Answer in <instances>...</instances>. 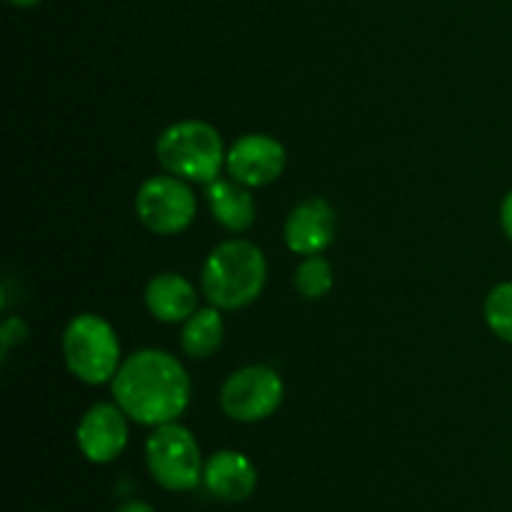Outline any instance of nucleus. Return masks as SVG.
Wrapping results in <instances>:
<instances>
[{
	"mask_svg": "<svg viewBox=\"0 0 512 512\" xmlns=\"http://www.w3.org/2000/svg\"><path fill=\"white\" fill-rule=\"evenodd\" d=\"M113 383L115 403L140 425L175 423L190 403V378L180 360L163 350H138L120 363Z\"/></svg>",
	"mask_w": 512,
	"mask_h": 512,
	"instance_id": "f257e3e1",
	"label": "nucleus"
},
{
	"mask_svg": "<svg viewBox=\"0 0 512 512\" xmlns=\"http://www.w3.org/2000/svg\"><path fill=\"white\" fill-rule=\"evenodd\" d=\"M268 263L250 240H225L210 250L200 273L203 295L220 310H238L253 303L265 288Z\"/></svg>",
	"mask_w": 512,
	"mask_h": 512,
	"instance_id": "f03ea898",
	"label": "nucleus"
},
{
	"mask_svg": "<svg viewBox=\"0 0 512 512\" xmlns=\"http://www.w3.org/2000/svg\"><path fill=\"white\" fill-rule=\"evenodd\" d=\"M155 155L158 163L178 178L213 183L228 153L213 125L203 120H180L160 133Z\"/></svg>",
	"mask_w": 512,
	"mask_h": 512,
	"instance_id": "7ed1b4c3",
	"label": "nucleus"
},
{
	"mask_svg": "<svg viewBox=\"0 0 512 512\" xmlns=\"http://www.w3.org/2000/svg\"><path fill=\"white\" fill-rule=\"evenodd\" d=\"M63 358L70 373L85 385H103L120 368V343L113 325L100 315L83 313L63 333Z\"/></svg>",
	"mask_w": 512,
	"mask_h": 512,
	"instance_id": "20e7f679",
	"label": "nucleus"
},
{
	"mask_svg": "<svg viewBox=\"0 0 512 512\" xmlns=\"http://www.w3.org/2000/svg\"><path fill=\"white\" fill-rule=\"evenodd\" d=\"M145 463L155 483L170 493H190L203 483L205 460L188 428L158 425L145 443Z\"/></svg>",
	"mask_w": 512,
	"mask_h": 512,
	"instance_id": "39448f33",
	"label": "nucleus"
},
{
	"mask_svg": "<svg viewBox=\"0 0 512 512\" xmlns=\"http://www.w3.org/2000/svg\"><path fill=\"white\" fill-rule=\"evenodd\" d=\"M198 200L178 175H155L145 180L135 195L140 223L158 235H178L193 223Z\"/></svg>",
	"mask_w": 512,
	"mask_h": 512,
	"instance_id": "423d86ee",
	"label": "nucleus"
},
{
	"mask_svg": "<svg viewBox=\"0 0 512 512\" xmlns=\"http://www.w3.org/2000/svg\"><path fill=\"white\" fill-rule=\"evenodd\" d=\"M283 380L270 365H248L230 375L220 390V408L238 423H260L283 403Z\"/></svg>",
	"mask_w": 512,
	"mask_h": 512,
	"instance_id": "0eeeda50",
	"label": "nucleus"
},
{
	"mask_svg": "<svg viewBox=\"0 0 512 512\" xmlns=\"http://www.w3.org/2000/svg\"><path fill=\"white\" fill-rule=\"evenodd\" d=\"M285 160L288 155H285L280 140L250 133L235 140L233 148L225 155V168L233 175L235 183L245 185V188H263L283 175Z\"/></svg>",
	"mask_w": 512,
	"mask_h": 512,
	"instance_id": "6e6552de",
	"label": "nucleus"
},
{
	"mask_svg": "<svg viewBox=\"0 0 512 512\" xmlns=\"http://www.w3.org/2000/svg\"><path fill=\"white\" fill-rule=\"evenodd\" d=\"M80 453L95 465L113 463L128 445V415L120 405L98 403L80 418L78 433Z\"/></svg>",
	"mask_w": 512,
	"mask_h": 512,
	"instance_id": "1a4fd4ad",
	"label": "nucleus"
},
{
	"mask_svg": "<svg viewBox=\"0 0 512 512\" xmlns=\"http://www.w3.org/2000/svg\"><path fill=\"white\" fill-rule=\"evenodd\" d=\"M335 228H338V218H335L333 205L325 198H310L290 210L283 238L293 253L320 255L333 243Z\"/></svg>",
	"mask_w": 512,
	"mask_h": 512,
	"instance_id": "9d476101",
	"label": "nucleus"
},
{
	"mask_svg": "<svg viewBox=\"0 0 512 512\" xmlns=\"http://www.w3.org/2000/svg\"><path fill=\"white\" fill-rule=\"evenodd\" d=\"M203 485L220 503H243L255 493L258 470L238 450H218L205 460Z\"/></svg>",
	"mask_w": 512,
	"mask_h": 512,
	"instance_id": "9b49d317",
	"label": "nucleus"
},
{
	"mask_svg": "<svg viewBox=\"0 0 512 512\" xmlns=\"http://www.w3.org/2000/svg\"><path fill=\"white\" fill-rule=\"evenodd\" d=\"M145 308L160 323H185L198 310V293L183 275L160 273L145 288Z\"/></svg>",
	"mask_w": 512,
	"mask_h": 512,
	"instance_id": "f8f14e48",
	"label": "nucleus"
},
{
	"mask_svg": "<svg viewBox=\"0 0 512 512\" xmlns=\"http://www.w3.org/2000/svg\"><path fill=\"white\" fill-rule=\"evenodd\" d=\"M205 198H208L210 213L223 228L240 233V230H248L253 225L255 200L245 185L215 178L213 183H208Z\"/></svg>",
	"mask_w": 512,
	"mask_h": 512,
	"instance_id": "ddd939ff",
	"label": "nucleus"
},
{
	"mask_svg": "<svg viewBox=\"0 0 512 512\" xmlns=\"http://www.w3.org/2000/svg\"><path fill=\"white\" fill-rule=\"evenodd\" d=\"M180 345L190 358H210L223 345V318L220 308H198L183 325Z\"/></svg>",
	"mask_w": 512,
	"mask_h": 512,
	"instance_id": "4468645a",
	"label": "nucleus"
},
{
	"mask_svg": "<svg viewBox=\"0 0 512 512\" xmlns=\"http://www.w3.org/2000/svg\"><path fill=\"white\" fill-rule=\"evenodd\" d=\"M295 288L303 298L320 300L333 290V268L323 255H308L295 270Z\"/></svg>",
	"mask_w": 512,
	"mask_h": 512,
	"instance_id": "2eb2a0df",
	"label": "nucleus"
},
{
	"mask_svg": "<svg viewBox=\"0 0 512 512\" xmlns=\"http://www.w3.org/2000/svg\"><path fill=\"white\" fill-rule=\"evenodd\" d=\"M485 323L505 343H512V283H500L485 298Z\"/></svg>",
	"mask_w": 512,
	"mask_h": 512,
	"instance_id": "dca6fc26",
	"label": "nucleus"
},
{
	"mask_svg": "<svg viewBox=\"0 0 512 512\" xmlns=\"http://www.w3.org/2000/svg\"><path fill=\"white\" fill-rule=\"evenodd\" d=\"M28 338V325L20 318H8L3 323V330H0V340H3V348H13V345L23 343Z\"/></svg>",
	"mask_w": 512,
	"mask_h": 512,
	"instance_id": "f3484780",
	"label": "nucleus"
},
{
	"mask_svg": "<svg viewBox=\"0 0 512 512\" xmlns=\"http://www.w3.org/2000/svg\"><path fill=\"white\" fill-rule=\"evenodd\" d=\"M500 225H503L508 240H512V190L505 195L503 205H500Z\"/></svg>",
	"mask_w": 512,
	"mask_h": 512,
	"instance_id": "a211bd4d",
	"label": "nucleus"
},
{
	"mask_svg": "<svg viewBox=\"0 0 512 512\" xmlns=\"http://www.w3.org/2000/svg\"><path fill=\"white\" fill-rule=\"evenodd\" d=\"M115 512H155L148 503L143 500H130V503H123Z\"/></svg>",
	"mask_w": 512,
	"mask_h": 512,
	"instance_id": "6ab92c4d",
	"label": "nucleus"
},
{
	"mask_svg": "<svg viewBox=\"0 0 512 512\" xmlns=\"http://www.w3.org/2000/svg\"><path fill=\"white\" fill-rule=\"evenodd\" d=\"M10 5H15V8H33V5H38L40 0H8Z\"/></svg>",
	"mask_w": 512,
	"mask_h": 512,
	"instance_id": "aec40b11",
	"label": "nucleus"
}]
</instances>
